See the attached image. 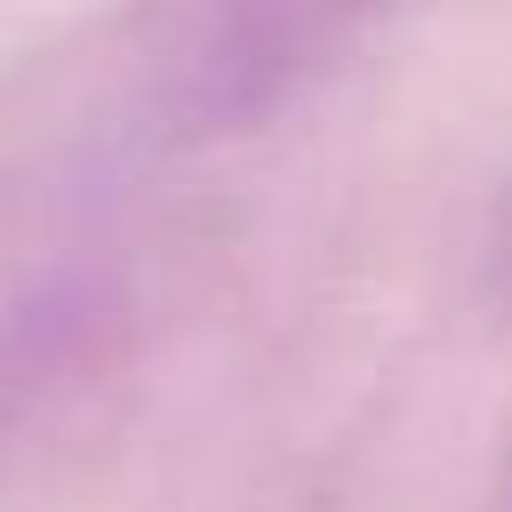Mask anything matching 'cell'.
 <instances>
[{
	"mask_svg": "<svg viewBox=\"0 0 512 512\" xmlns=\"http://www.w3.org/2000/svg\"><path fill=\"white\" fill-rule=\"evenodd\" d=\"M368 8L376 0H136V48L176 120L224 128L264 112Z\"/></svg>",
	"mask_w": 512,
	"mask_h": 512,
	"instance_id": "6da1fadb",
	"label": "cell"
}]
</instances>
